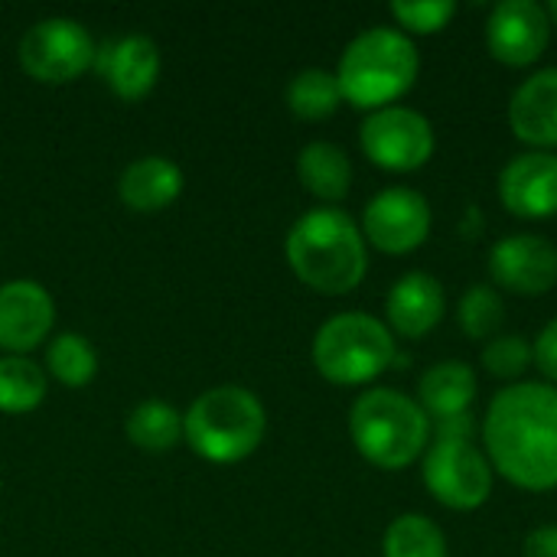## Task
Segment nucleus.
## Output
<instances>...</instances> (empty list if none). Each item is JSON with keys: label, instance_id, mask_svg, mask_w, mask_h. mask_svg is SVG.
<instances>
[{"label": "nucleus", "instance_id": "12", "mask_svg": "<svg viewBox=\"0 0 557 557\" xmlns=\"http://www.w3.org/2000/svg\"><path fill=\"white\" fill-rule=\"evenodd\" d=\"M490 277L519 297H542L557 284V248L542 235H506L490 251Z\"/></svg>", "mask_w": 557, "mask_h": 557}, {"label": "nucleus", "instance_id": "25", "mask_svg": "<svg viewBox=\"0 0 557 557\" xmlns=\"http://www.w3.org/2000/svg\"><path fill=\"white\" fill-rule=\"evenodd\" d=\"M46 366L65 388H85L98 372V356L85 336L62 333L46 349Z\"/></svg>", "mask_w": 557, "mask_h": 557}, {"label": "nucleus", "instance_id": "17", "mask_svg": "<svg viewBox=\"0 0 557 557\" xmlns=\"http://www.w3.org/2000/svg\"><path fill=\"white\" fill-rule=\"evenodd\" d=\"M385 313H388V326L398 336L405 339L428 336L431 330H437V323L447 313V297L441 281L431 277L428 271H411L398 277L388 290Z\"/></svg>", "mask_w": 557, "mask_h": 557}, {"label": "nucleus", "instance_id": "6", "mask_svg": "<svg viewBox=\"0 0 557 557\" xmlns=\"http://www.w3.org/2000/svg\"><path fill=\"white\" fill-rule=\"evenodd\" d=\"M421 476L428 493L454 512H473L490 499L493 467L473 444V414L437 424V437L421 457Z\"/></svg>", "mask_w": 557, "mask_h": 557}, {"label": "nucleus", "instance_id": "26", "mask_svg": "<svg viewBox=\"0 0 557 557\" xmlns=\"http://www.w3.org/2000/svg\"><path fill=\"white\" fill-rule=\"evenodd\" d=\"M457 320H460V330L470 336V339H493L499 336V326L506 320V304L499 297L496 287H486V284H470V290L460 297V307H457Z\"/></svg>", "mask_w": 557, "mask_h": 557}, {"label": "nucleus", "instance_id": "19", "mask_svg": "<svg viewBox=\"0 0 557 557\" xmlns=\"http://www.w3.org/2000/svg\"><path fill=\"white\" fill-rule=\"evenodd\" d=\"M121 202L134 212H160L183 193V170L166 157H140L117 180Z\"/></svg>", "mask_w": 557, "mask_h": 557}, {"label": "nucleus", "instance_id": "1", "mask_svg": "<svg viewBox=\"0 0 557 557\" xmlns=\"http://www.w3.org/2000/svg\"><path fill=\"white\" fill-rule=\"evenodd\" d=\"M483 444L493 473L529 493L557 490V388L516 382L486 408Z\"/></svg>", "mask_w": 557, "mask_h": 557}, {"label": "nucleus", "instance_id": "18", "mask_svg": "<svg viewBox=\"0 0 557 557\" xmlns=\"http://www.w3.org/2000/svg\"><path fill=\"white\" fill-rule=\"evenodd\" d=\"M476 392H480L476 372L460 359H444L421 375L418 405L428 414V421L441 424V421L467 418L476 401Z\"/></svg>", "mask_w": 557, "mask_h": 557}, {"label": "nucleus", "instance_id": "2", "mask_svg": "<svg viewBox=\"0 0 557 557\" xmlns=\"http://www.w3.org/2000/svg\"><path fill=\"white\" fill-rule=\"evenodd\" d=\"M287 264L317 294H349L362 284L369 255L362 228L336 206L310 209L287 232Z\"/></svg>", "mask_w": 557, "mask_h": 557}, {"label": "nucleus", "instance_id": "21", "mask_svg": "<svg viewBox=\"0 0 557 557\" xmlns=\"http://www.w3.org/2000/svg\"><path fill=\"white\" fill-rule=\"evenodd\" d=\"M124 434L134 447L147 454H166L183 437V414L166 401H140L127 414Z\"/></svg>", "mask_w": 557, "mask_h": 557}, {"label": "nucleus", "instance_id": "10", "mask_svg": "<svg viewBox=\"0 0 557 557\" xmlns=\"http://www.w3.org/2000/svg\"><path fill=\"white\" fill-rule=\"evenodd\" d=\"M431 206L408 186L382 189L362 212V238L382 255H411L431 235Z\"/></svg>", "mask_w": 557, "mask_h": 557}, {"label": "nucleus", "instance_id": "30", "mask_svg": "<svg viewBox=\"0 0 557 557\" xmlns=\"http://www.w3.org/2000/svg\"><path fill=\"white\" fill-rule=\"evenodd\" d=\"M525 557H557V525H542L532 529L522 542Z\"/></svg>", "mask_w": 557, "mask_h": 557}, {"label": "nucleus", "instance_id": "27", "mask_svg": "<svg viewBox=\"0 0 557 557\" xmlns=\"http://www.w3.org/2000/svg\"><path fill=\"white\" fill-rule=\"evenodd\" d=\"M480 362L493 379L516 382L532 366V343L522 333H499L483 346Z\"/></svg>", "mask_w": 557, "mask_h": 557}, {"label": "nucleus", "instance_id": "24", "mask_svg": "<svg viewBox=\"0 0 557 557\" xmlns=\"http://www.w3.org/2000/svg\"><path fill=\"white\" fill-rule=\"evenodd\" d=\"M46 398V372L23 359L7 356L0 359V411L3 414H26L39 408Z\"/></svg>", "mask_w": 557, "mask_h": 557}, {"label": "nucleus", "instance_id": "14", "mask_svg": "<svg viewBox=\"0 0 557 557\" xmlns=\"http://www.w3.org/2000/svg\"><path fill=\"white\" fill-rule=\"evenodd\" d=\"M91 69L98 78L111 85V91L124 101H140L160 78V49L147 36H121L108 39L95 49Z\"/></svg>", "mask_w": 557, "mask_h": 557}, {"label": "nucleus", "instance_id": "11", "mask_svg": "<svg viewBox=\"0 0 557 557\" xmlns=\"http://www.w3.org/2000/svg\"><path fill=\"white\" fill-rule=\"evenodd\" d=\"M552 39L548 10L535 0H503L486 20V49L509 69L535 65Z\"/></svg>", "mask_w": 557, "mask_h": 557}, {"label": "nucleus", "instance_id": "8", "mask_svg": "<svg viewBox=\"0 0 557 557\" xmlns=\"http://www.w3.org/2000/svg\"><path fill=\"white\" fill-rule=\"evenodd\" d=\"M359 144L375 166L388 173H414L434 157L437 137H434V124L421 111L392 104L372 111L362 121Z\"/></svg>", "mask_w": 557, "mask_h": 557}, {"label": "nucleus", "instance_id": "7", "mask_svg": "<svg viewBox=\"0 0 557 557\" xmlns=\"http://www.w3.org/2000/svg\"><path fill=\"white\" fill-rule=\"evenodd\" d=\"M398 359L392 330L369 313H339L317 330L313 366L333 385H369Z\"/></svg>", "mask_w": 557, "mask_h": 557}, {"label": "nucleus", "instance_id": "16", "mask_svg": "<svg viewBox=\"0 0 557 557\" xmlns=\"http://www.w3.org/2000/svg\"><path fill=\"white\" fill-rule=\"evenodd\" d=\"M509 127L532 150H557V65L529 75L509 101Z\"/></svg>", "mask_w": 557, "mask_h": 557}, {"label": "nucleus", "instance_id": "4", "mask_svg": "<svg viewBox=\"0 0 557 557\" xmlns=\"http://www.w3.org/2000/svg\"><path fill=\"white\" fill-rule=\"evenodd\" d=\"M349 437L372 467L395 473L424 457L431 444V421L405 392L372 388L349 408Z\"/></svg>", "mask_w": 557, "mask_h": 557}, {"label": "nucleus", "instance_id": "31", "mask_svg": "<svg viewBox=\"0 0 557 557\" xmlns=\"http://www.w3.org/2000/svg\"><path fill=\"white\" fill-rule=\"evenodd\" d=\"M545 10H548V20H552V29H557V0H552V3L545 7Z\"/></svg>", "mask_w": 557, "mask_h": 557}, {"label": "nucleus", "instance_id": "23", "mask_svg": "<svg viewBox=\"0 0 557 557\" xmlns=\"http://www.w3.org/2000/svg\"><path fill=\"white\" fill-rule=\"evenodd\" d=\"M385 557H450L444 532L421 512L398 516L382 542Z\"/></svg>", "mask_w": 557, "mask_h": 557}, {"label": "nucleus", "instance_id": "13", "mask_svg": "<svg viewBox=\"0 0 557 557\" xmlns=\"http://www.w3.org/2000/svg\"><path fill=\"white\" fill-rule=\"evenodd\" d=\"M499 202L519 219L557 215V153L525 150L499 170Z\"/></svg>", "mask_w": 557, "mask_h": 557}, {"label": "nucleus", "instance_id": "9", "mask_svg": "<svg viewBox=\"0 0 557 557\" xmlns=\"http://www.w3.org/2000/svg\"><path fill=\"white\" fill-rule=\"evenodd\" d=\"M95 39L69 16H49L33 23L20 39V65L42 85H65L91 69Z\"/></svg>", "mask_w": 557, "mask_h": 557}, {"label": "nucleus", "instance_id": "5", "mask_svg": "<svg viewBox=\"0 0 557 557\" xmlns=\"http://www.w3.org/2000/svg\"><path fill=\"white\" fill-rule=\"evenodd\" d=\"M268 431L264 405L242 385L202 392L183 418L189 447L209 463H238L251 457Z\"/></svg>", "mask_w": 557, "mask_h": 557}, {"label": "nucleus", "instance_id": "3", "mask_svg": "<svg viewBox=\"0 0 557 557\" xmlns=\"http://www.w3.org/2000/svg\"><path fill=\"white\" fill-rule=\"evenodd\" d=\"M418 72L421 55L414 39L395 26H372L343 49L336 78L343 101L372 114L405 98L414 88Z\"/></svg>", "mask_w": 557, "mask_h": 557}, {"label": "nucleus", "instance_id": "28", "mask_svg": "<svg viewBox=\"0 0 557 557\" xmlns=\"http://www.w3.org/2000/svg\"><path fill=\"white\" fill-rule=\"evenodd\" d=\"M392 16L405 36L408 33L431 36V33H441L457 16V3L454 0H398L392 3Z\"/></svg>", "mask_w": 557, "mask_h": 557}, {"label": "nucleus", "instance_id": "22", "mask_svg": "<svg viewBox=\"0 0 557 557\" xmlns=\"http://www.w3.org/2000/svg\"><path fill=\"white\" fill-rule=\"evenodd\" d=\"M343 104V88L336 72L326 69H304L287 85V108L300 121H326Z\"/></svg>", "mask_w": 557, "mask_h": 557}, {"label": "nucleus", "instance_id": "15", "mask_svg": "<svg viewBox=\"0 0 557 557\" xmlns=\"http://www.w3.org/2000/svg\"><path fill=\"white\" fill-rule=\"evenodd\" d=\"M55 323V304L36 281H10L0 287V346L10 352L36 349Z\"/></svg>", "mask_w": 557, "mask_h": 557}, {"label": "nucleus", "instance_id": "20", "mask_svg": "<svg viewBox=\"0 0 557 557\" xmlns=\"http://www.w3.org/2000/svg\"><path fill=\"white\" fill-rule=\"evenodd\" d=\"M297 176L304 189L323 202H339L352 186V163L343 147L330 140H313L297 157Z\"/></svg>", "mask_w": 557, "mask_h": 557}, {"label": "nucleus", "instance_id": "29", "mask_svg": "<svg viewBox=\"0 0 557 557\" xmlns=\"http://www.w3.org/2000/svg\"><path fill=\"white\" fill-rule=\"evenodd\" d=\"M532 362L539 366V372L548 379V385L557 388V317L539 333L535 346H532Z\"/></svg>", "mask_w": 557, "mask_h": 557}]
</instances>
